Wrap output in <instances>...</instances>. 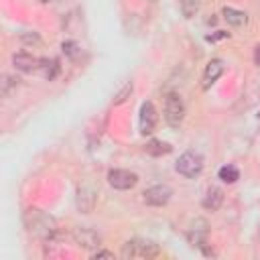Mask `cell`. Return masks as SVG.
Here are the masks:
<instances>
[{"mask_svg":"<svg viewBox=\"0 0 260 260\" xmlns=\"http://www.w3.org/2000/svg\"><path fill=\"white\" fill-rule=\"evenodd\" d=\"M22 219H24V225H26L28 234H32L35 238H39L43 242L53 240L57 236V232H59L57 230V219L53 215L37 209V207H28L24 211Z\"/></svg>","mask_w":260,"mask_h":260,"instance_id":"1","label":"cell"},{"mask_svg":"<svg viewBox=\"0 0 260 260\" xmlns=\"http://www.w3.org/2000/svg\"><path fill=\"white\" fill-rule=\"evenodd\" d=\"M162 116H165V122L171 126V128H179L183 118H185V104L181 100L179 93L171 91L165 95V108H162Z\"/></svg>","mask_w":260,"mask_h":260,"instance_id":"2","label":"cell"},{"mask_svg":"<svg viewBox=\"0 0 260 260\" xmlns=\"http://www.w3.org/2000/svg\"><path fill=\"white\" fill-rule=\"evenodd\" d=\"M160 254V248L154 242L148 240H128L122 248V258H156Z\"/></svg>","mask_w":260,"mask_h":260,"instance_id":"3","label":"cell"},{"mask_svg":"<svg viewBox=\"0 0 260 260\" xmlns=\"http://www.w3.org/2000/svg\"><path fill=\"white\" fill-rule=\"evenodd\" d=\"M175 169H177L179 175H183L187 179H193L203 171V156L199 152H195V150H187V152H183L179 156Z\"/></svg>","mask_w":260,"mask_h":260,"instance_id":"4","label":"cell"},{"mask_svg":"<svg viewBox=\"0 0 260 260\" xmlns=\"http://www.w3.org/2000/svg\"><path fill=\"white\" fill-rule=\"evenodd\" d=\"M95 201H98V189L93 187V183H89V181L79 183L77 195H75L77 209H79L81 213H89V211L95 207Z\"/></svg>","mask_w":260,"mask_h":260,"instance_id":"5","label":"cell"},{"mask_svg":"<svg viewBox=\"0 0 260 260\" xmlns=\"http://www.w3.org/2000/svg\"><path fill=\"white\" fill-rule=\"evenodd\" d=\"M108 183L118 191H128L138 183V175L128 169H112L108 171Z\"/></svg>","mask_w":260,"mask_h":260,"instance_id":"6","label":"cell"},{"mask_svg":"<svg viewBox=\"0 0 260 260\" xmlns=\"http://www.w3.org/2000/svg\"><path fill=\"white\" fill-rule=\"evenodd\" d=\"M73 240L77 246H81L85 250H95V248H100V242H102L100 234L91 228H85V225H79L73 230Z\"/></svg>","mask_w":260,"mask_h":260,"instance_id":"7","label":"cell"},{"mask_svg":"<svg viewBox=\"0 0 260 260\" xmlns=\"http://www.w3.org/2000/svg\"><path fill=\"white\" fill-rule=\"evenodd\" d=\"M138 128H140V134H144V136L154 132V128H156V110H154V104L152 102H144L140 106Z\"/></svg>","mask_w":260,"mask_h":260,"instance_id":"8","label":"cell"},{"mask_svg":"<svg viewBox=\"0 0 260 260\" xmlns=\"http://www.w3.org/2000/svg\"><path fill=\"white\" fill-rule=\"evenodd\" d=\"M171 195H173L171 187H167V185H154V187H150V189H146V191L142 193V199H144V203H148V205L160 207V205H167V203H169Z\"/></svg>","mask_w":260,"mask_h":260,"instance_id":"9","label":"cell"},{"mask_svg":"<svg viewBox=\"0 0 260 260\" xmlns=\"http://www.w3.org/2000/svg\"><path fill=\"white\" fill-rule=\"evenodd\" d=\"M12 63L18 71H37V69H41L43 59L32 57L28 53H16V55H12Z\"/></svg>","mask_w":260,"mask_h":260,"instance_id":"10","label":"cell"},{"mask_svg":"<svg viewBox=\"0 0 260 260\" xmlns=\"http://www.w3.org/2000/svg\"><path fill=\"white\" fill-rule=\"evenodd\" d=\"M223 73V61L219 59H211L207 65H205V71H203V89H207L209 85H213L219 75Z\"/></svg>","mask_w":260,"mask_h":260,"instance_id":"11","label":"cell"},{"mask_svg":"<svg viewBox=\"0 0 260 260\" xmlns=\"http://www.w3.org/2000/svg\"><path fill=\"white\" fill-rule=\"evenodd\" d=\"M223 203V191L219 187H209L201 199V205L207 209V211H217Z\"/></svg>","mask_w":260,"mask_h":260,"instance_id":"12","label":"cell"},{"mask_svg":"<svg viewBox=\"0 0 260 260\" xmlns=\"http://www.w3.org/2000/svg\"><path fill=\"white\" fill-rule=\"evenodd\" d=\"M189 242L193 246H203L207 242V221L205 219H195L193 225L189 228Z\"/></svg>","mask_w":260,"mask_h":260,"instance_id":"13","label":"cell"},{"mask_svg":"<svg viewBox=\"0 0 260 260\" xmlns=\"http://www.w3.org/2000/svg\"><path fill=\"white\" fill-rule=\"evenodd\" d=\"M223 18H225L228 24H232V26H244V24L248 22V14H246V12L236 10V8H230V6L223 8Z\"/></svg>","mask_w":260,"mask_h":260,"instance_id":"14","label":"cell"},{"mask_svg":"<svg viewBox=\"0 0 260 260\" xmlns=\"http://www.w3.org/2000/svg\"><path fill=\"white\" fill-rule=\"evenodd\" d=\"M144 150H146L148 154H152V156H162V154H169L173 148H171V144H167V142H162V140H150Z\"/></svg>","mask_w":260,"mask_h":260,"instance_id":"15","label":"cell"},{"mask_svg":"<svg viewBox=\"0 0 260 260\" xmlns=\"http://www.w3.org/2000/svg\"><path fill=\"white\" fill-rule=\"evenodd\" d=\"M41 73H43V77L45 79H55V75L59 73V61L57 59H43V63H41Z\"/></svg>","mask_w":260,"mask_h":260,"instance_id":"16","label":"cell"},{"mask_svg":"<svg viewBox=\"0 0 260 260\" xmlns=\"http://www.w3.org/2000/svg\"><path fill=\"white\" fill-rule=\"evenodd\" d=\"M217 175H219V179H221L223 183H236V181L240 179V173H238V169H236L234 165H225V167H221Z\"/></svg>","mask_w":260,"mask_h":260,"instance_id":"17","label":"cell"},{"mask_svg":"<svg viewBox=\"0 0 260 260\" xmlns=\"http://www.w3.org/2000/svg\"><path fill=\"white\" fill-rule=\"evenodd\" d=\"M63 53L67 55V57H71V59H77L79 55H81V49H79V45L75 43V41H63Z\"/></svg>","mask_w":260,"mask_h":260,"instance_id":"18","label":"cell"},{"mask_svg":"<svg viewBox=\"0 0 260 260\" xmlns=\"http://www.w3.org/2000/svg\"><path fill=\"white\" fill-rule=\"evenodd\" d=\"M130 93H132V83L128 81V83H126V85H124V87H122V89L116 93V100H114V104H122V102H126Z\"/></svg>","mask_w":260,"mask_h":260,"instance_id":"19","label":"cell"},{"mask_svg":"<svg viewBox=\"0 0 260 260\" xmlns=\"http://www.w3.org/2000/svg\"><path fill=\"white\" fill-rule=\"evenodd\" d=\"M181 4H183V14H185L187 18H191V16L197 12V8H199L197 2H193V0H183Z\"/></svg>","mask_w":260,"mask_h":260,"instance_id":"20","label":"cell"},{"mask_svg":"<svg viewBox=\"0 0 260 260\" xmlns=\"http://www.w3.org/2000/svg\"><path fill=\"white\" fill-rule=\"evenodd\" d=\"M18 85V77H4V81H2V95H8L10 93V87H16Z\"/></svg>","mask_w":260,"mask_h":260,"instance_id":"21","label":"cell"},{"mask_svg":"<svg viewBox=\"0 0 260 260\" xmlns=\"http://www.w3.org/2000/svg\"><path fill=\"white\" fill-rule=\"evenodd\" d=\"M91 258H114V254L112 252H108V250H95V252H91Z\"/></svg>","mask_w":260,"mask_h":260,"instance_id":"22","label":"cell"},{"mask_svg":"<svg viewBox=\"0 0 260 260\" xmlns=\"http://www.w3.org/2000/svg\"><path fill=\"white\" fill-rule=\"evenodd\" d=\"M254 63L260 67V45L256 47V51H254Z\"/></svg>","mask_w":260,"mask_h":260,"instance_id":"23","label":"cell"},{"mask_svg":"<svg viewBox=\"0 0 260 260\" xmlns=\"http://www.w3.org/2000/svg\"><path fill=\"white\" fill-rule=\"evenodd\" d=\"M43 2H49V0H43Z\"/></svg>","mask_w":260,"mask_h":260,"instance_id":"24","label":"cell"},{"mask_svg":"<svg viewBox=\"0 0 260 260\" xmlns=\"http://www.w3.org/2000/svg\"><path fill=\"white\" fill-rule=\"evenodd\" d=\"M258 118H260V114H258Z\"/></svg>","mask_w":260,"mask_h":260,"instance_id":"25","label":"cell"}]
</instances>
